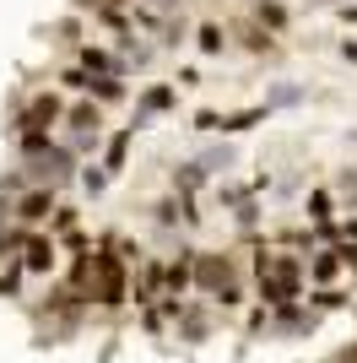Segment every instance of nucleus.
<instances>
[{"mask_svg":"<svg viewBox=\"0 0 357 363\" xmlns=\"http://www.w3.org/2000/svg\"><path fill=\"white\" fill-rule=\"evenodd\" d=\"M254 288H260V303L276 309V303H298L303 298V260L282 255V250H260L254 255Z\"/></svg>","mask_w":357,"mask_h":363,"instance_id":"1","label":"nucleus"},{"mask_svg":"<svg viewBox=\"0 0 357 363\" xmlns=\"http://www.w3.org/2000/svg\"><path fill=\"white\" fill-rule=\"evenodd\" d=\"M87 298L103 303V309H119L130 298V266L114 250H92L87 255Z\"/></svg>","mask_w":357,"mask_h":363,"instance_id":"2","label":"nucleus"},{"mask_svg":"<svg viewBox=\"0 0 357 363\" xmlns=\"http://www.w3.org/2000/svg\"><path fill=\"white\" fill-rule=\"evenodd\" d=\"M60 114H65V98L38 92V98H28V108H16V130H55Z\"/></svg>","mask_w":357,"mask_h":363,"instance_id":"3","label":"nucleus"},{"mask_svg":"<svg viewBox=\"0 0 357 363\" xmlns=\"http://www.w3.org/2000/svg\"><path fill=\"white\" fill-rule=\"evenodd\" d=\"M16 228H33V223H44L49 212H55V190H49V184H22V190H16Z\"/></svg>","mask_w":357,"mask_h":363,"instance_id":"4","label":"nucleus"},{"mask_svg":"<svg viewBox=\"0 0 357 363\" xmlns=\"http://www.w3.org/2000/svg\"><path fill=\"white\" fill-rule=\"evenodd\" d=\"M174 98H178V87H168V82H157V87H147L141 92V98H135V120H130V130H141V125H152L157 120V114H168V108H174Z\"/></svg>","mask_w":357,"mask_h":363,"instance_id":"5","label":"nucleus"},{"mask_svg":"<svg viewBox=\"0 0 357 363\" xmlns=\"http://www.w3.org/2000/svg\"><path fill=\"white\" fill-rule=\"evenodd\" d=\"M22 272L28 277L55 272V239H49V233H28V244H22Z\"/></svg>","mask_w":357,"mask_h":363,"instance_id":"6","label":"nucleus"},{"mask_svg":"<svg viewBox=\"0 0 357 363\" xmlns=\"http://www.w3.org/2000/svg\"><path fill=\"white\" fill-rule=\"evenodd\" d=\"M341 255H336V244H330V250H319V255H314V266L309 272H303V282H314V288H336V282H341Z\"/></svg>","mask_w":357,"mask_h":363,"instance_id":"7","label":"nucleus"},{"mask_svg":"<svg viewBox=\"0 0 357 363\" xmlns=\"http://www.w3.org/2000/svg\"><path fill=\"white\" fill-rule=\"evenodd\" d=\"M249 22H254V28H260V33H271V38H282V33L293 28V11H287L282 0H260Z\"/></svg>","mask_w":357,"mask_h":363,"instance_id":"8","label":"nucleus"},{"mask_svg":"<svg viewBox=\"0 0 357 363\" xmlns=\"http://www.w3.org/2000/svg\"><path fill=\"white\" fill-rule=\"evenodd\" d=\"M81 92H87L92 104H119V98H125V82H119V76H87Z\"/></svg>","mask_w":357,"mask_h":363,"instance_id":"9","label":"nucleus"},{"mask_svg":"<svg viewBox=\"0 0 357 363\" xmlns=\"http://www.w3.org/2000/svg\"><path fill=\"white\" fill-rule=\"evenodd\" d=\"M190 260H195V255L168 260V266H163V277H157V288H168V293H190Z\"/></svg>","mask_w":357,"mask_h":363,"instance_id":"10","label":"nucleus"},{"mask_svg":"<svg viewBox=\"0 0 357 363\" xmlns=\"http://www.w3.org/2000/svg\"><path fill=\"white\" fill-rule=\"evenodd\" d=\"M238 44L249 49V55H271V49H276V38H271V33H260L249 16H238Z\"/></svg>","mask_w":357,"mask_h":363,"instance_id":"11","label":"nucleus"},{"mask_svg":"<svg viewBox=\"0 0 357 363\" xmlns=\"http://www.w3.org/2000/svg\"><path fill=\"white\" fill-rule=\"evenodd\" d=\"M195 49H200V55H222L227 49V33H222V22H200V28H195Z\"/></svg>","mask_w":357,"mask_h":363,"instance_id":"12","label":"nucleus"},{"mask_svg":"<svg viewBox=\"0 0 357 363\" xmlns=\"http://www.w3.org/2000/svg\"><path fill=\"white\" fill-rule=\"evenodd\" d=\"M130 141H135V130H119V136L108 141V152H103V174H119V168H125V157H130Z\"/></svg>","mask_w":357,"mask_h":363,"instance_id":"13","label":"nucleus"},{"mask_svg":"<svg viewBox=\"0 0 357 363\" xmlns=\"http://www.w3.org/2000/svg\"><path fill=\"white\" fill-rule=\"evenodd\" d=\"M293 104H303V87H298V82H276V87L266 92V108H293Z\"/></svg>","mask_w":357,"mask_h":363,"instance_id":"14","label":"nucleus"},{"mask_svg":"<svg viewBox=\"0 0 357 363\" xmlns=\"http://www.w3.org/2000/svg\"><path fill=\"white\" fill-rule=\"evenodd\" d=\"M49 147H55L49 130H22V147H16V152H22V163H28V157H44Z\"/></svg>","mask_w":357,"mask_h":363,"instance_id":"15","label":"nucleus"},{"mask_svg":"<svg viewBox=\"0 0 357 363\" xmlns=\"http://www.w3.org/2000/svg\"><path fill=\"white\" fill-rule=\"evenodd\" d=\"M22 266H6V272H0V298H16V293H22Z\"/></svg>","mask_w":357,"mask_h":363,"instance_id":"16","label":"nucleus"},{"mask_svg":"<svg viewBox=\"0 0 357 363\" xmlns=\"http://www.w3.org/2000/svg\"><path fill=\"white\" fill-rule=\"evenodd\" d=\"M81 190H87V196H103V190H108V174H103V168H81Z\"/></svg>","mask_w":357,"mask_h":363,"instance_id":"17","label":"nucleus"},{"mask_svg":"<svg viewBox=\"0 0 357 363\" xmlns=\"http://www.w3.org/2000/svg\"><path fill=\"white\" fill-rule=\"evenodd\" d=\"M309 217H314V223H330V196H325V190H314V196H309Z\"/></svg>","mask_w":357,"mask_h":363,"instance_id":"18","label":"nucleus"},{"mask_svg":"<svg viewBox=\"0 0 357 363\" xmlns=\"http://www.w3.org/2000/svg\"><path fill=\"white\" fill-rule=\"evenodd\" d=\"M55 38H60V44H76V38H81V22H76V16H65V22L55 28Z\"/></svg>","mask_w":357,"mask_h":363,"instance_id":"19","label":"nucleus"},{"mask_svg":"<svg viewBox=\"0 0 357 363\" xmlns=\"http://www.w3.org/2000/svg\"><path fill=\"white\" fill-rule=\"evenodd\" d=\"M60 82H65V87H76V92H81V87H87V76H81V71H76V65H65V76H60Z\"/></svg>","mask_w":357,"mask_h":363,"instance_id":"20","label":"nucleus"},{"mask_svg":"<svg viewBox=\"0 0 357 363\" xmlns=\"http://www.w3.org/2000/svg\"><path fill=\"white\" fill-rule=\"evenodd\" d=\"M341 60H346V65H357V38H346V44H341Z\"/></svg>","mask_w":357,"mask_h":363,"instance_id":"21","label":"nucleus"},{"mask_svg":"<svg viewBox=\"0 0 357 363\" xmlns=\"http://www.w3.org/2000/svg\"><path fill=\"white\" fill-rule=\"evenodd\" d=\"M336 16H341L346 28H357V6H341V11H336Z\"/></svg>","mask_w":357,"mask_h":363,"instance_id":"22","label":"nucleus"},{"mask_svg":"<svg viewBox=\"0 0 357 363\" xmlns=\"http://www.w3.org/2000/svg\"><path fill=\"white\" fill-rule=\"evenodd\" d=\"M6 217H11V196H0V233H6Z\"/></svg>","mask_w":357,"mask_h":363,"instance_id":"23","label":"nucleus"},{"mask_svg":"<svg viewBox=\"0 0 357 363\" xmlns=\"http://www.w3.org/2000/svg\"><path fill=\"white\" fill-rule=\"evenodd\" d=\"M336 363H357V347H346V352H336Z\"/></svg>","mask_w":357,"mask_h":363,"instance_id":"24","label":"nucleus"},{"mask_svg":"<svg viewBox=\"0 0 357 363\" xmlns=\"http://www.w3.org/2000/svg\"><path fill=\"white\" fill-rule=\"evenodd\" d=\"M71 6H92V11H98V6H103V0H71Z\"/></svg>","mask_w":357,"mask_h":363,"instance_id":"25","label":"nucleus"},{"mask_svg":"<svg viewBox=\"0 0 357 363\" xmlns=\"http://www.w3.org/2000/svg\"><path fill=\"white\" fill-rule=\"evenodd\" d=\"M103 6H130V0H103Z\"/></svg>","mask_w":357,"mask_h":363,"instance_id":"26","label":"nucleus"}]
</instances>
